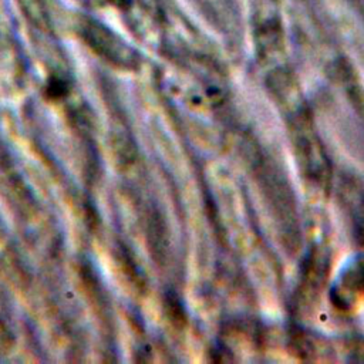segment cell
Listing matches in <instances>:
<instances>
[{
    "mask_svg": "<svg viewBox=\"0 0 364 364\" xmlns=\"http://www.w3.org/2000/svg\"><path fill=\"white\" fill-rule=\"evenodd\" d=\"M289 124L294 151L303 172L316 183L324 185L330 178V166L324 148L303 105L289 109Z\"/></svg>",
    "mask_w": 364,
    "mask_h": 364,
    "instance_id": "1",
    "label": "cell"
}]
</instances>
